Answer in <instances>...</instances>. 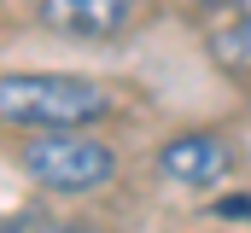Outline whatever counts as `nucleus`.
I'll use <instances>...</instances> for the list:
<instances>
[{
	"label": "nucleus",
	"mask_w": 251,
	"mask_h": 233,
	"mask_svg": "<svg viewBox=\"0 0 251 233\" xmlns=\"http://www.w3.org/2000/svg\"><path fill=\"white\" fill-rule=\"evenodd\" d=\"M111 116V93L88 76H53V70H6L0 76V122L29 134H70Z\"/></svg>",
	"instance_id": "1"
},
{
	"label": "nucleus",
	"mask_w": 251,
	"mask_h": 233,
	"mask_svg": "<svg viewBox=\"0 0 251 233\" xmlns=\"http://www.w3.org/2000/svg\"><path fill=\"white\" fill-rule=\"evenodd\" d=\"M18 163H24V175L35 186L76 198V192H100L117 175V152L105 140H94L88 128H70V134H35Z\"/></svg>",
	"instance_id": "2"
},
{
	"label": "nucleus",
	"mask_w": 251,
	"mask_h": 233,
	"mask_svg": "<svg viewBox=\"0 0 251 233\" xmlns=\"http://www.w3.org/2000/svg\"><path fill=\"white\" fill-rule=\"evenodd\" d=\"M234 158H240V152H234V140L193 128V134H176V140H164V146H158V175H164L170 186L210 192V186H222V181L234 175Z\"/></svg>",
	"instance_id": "3"
},
{
	"label": "nucleus",
	"mask_w": 251,
	"mask_h": 233,
	"mask_svg": "<svg viewBox=\"0 0 251 233\" xmlns=\"http://www.w3.org/2000/svg\"><path fill=\"white\" fill-rule=\"evenodd\" d=\"M134 18V0H41V23L76 41H111Z\"/></svg>",
	"instance_id": "4"
},
{
	"label": "nucleus",
	"mask_w": 251,
	"mask_h": 233,
	"mask_svg": "<svg viewBox=\"0 0 251 233\" xmlns=\"http://www.w3.org/2000/svg\"><path fill=\"white\" fill-rule=\"evenodd\" d=\"M204 53H210V64H222V70H234V76H251V12L216 23V29L204 35Z\"/></svg>",
	"instance_id": "5"
},
{
	"label": "nucleus",
	"mask_w": 251,
	"mask_h": 233,
	"mask_svg": "<svg viewBox=\"0 0 251 233\" xmlns=\"http://www.w3.org/2000/svg\"><path fill=\"white\" fill-rule=\"evenodd\" d=\"M210 216L228 222V228H234V222H251V192H222V198L210 204Z\"/></svg>",
	"instance_id": "6"
},
{
	"label": "nucleus",
	"mask_w": 251,
	"mask_h": 233,
	"mask_svg": "<svg viewBox=\"0 0 251 233\" xmlns=\"http://www.w3.org/2000/svg\"><path fill=\"white\" fill-rule=\"evenodd\" d=\"M35 233H111V228H100V222H47Z\"/></svg>",
	"instance_id": "7"
}]
</instances>
